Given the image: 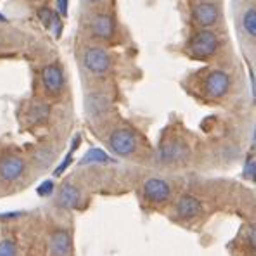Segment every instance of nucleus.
Instances as JSON below:
<instances>
[{
  "instance_id": "1",
  "label": "nucleus",
  "mask_w": 256,
  "mask_h": 256,
  "mask_svg": "<svg viewBox=\"0 0 256 256\" xmlns=\"http://www.w3.org/2000/svg\"><path fill=\"white\" fill-rule=\"evenodd\" d=\"M218 45H220V40H218L216 33L210 32V30H202L190 38L189 50L194 58L208 59L214 56V52L218 50Z\"/></svg>"
},
{
  "instance_id": "14",
  "label": "nucleus",
  "mask_w": 256,
  "mask_h": 256,
  "mask_svg": "<svg viewBox=\"0 0 256 256\" xmlns=\"http://www.w3.org/2000/svg\"><path fill=\"white\" fill-rule=\"evenodd\" d=\"M202 206L199 202V199L192 198V196H184L176 204V213L180 218H196L198 214H201Z\"/></svg>"
},
{
  "instance_id": "20",
  "label": "nucleus",
  "mask_w": 256,
  "mask_h": 256,
  "mask_svg": "<svg viewBox=\"0 0 256 256\" xmlns=\"http://www.w3.org/2000/svg\"><path fill=\"white\" fill-rule=\"evenodd\" d=\"M0 256H18L16 242L10 239L0 240Z\"/></svg>"
},
{
  "instance_id": "17",
  "label": "nucleus",
  "mask_w": 256,
  "mask_h": 256,
  "mask_svg": "<svg viewBox=\"0 0 256 256\" xmlns=\"http://www.w3.org/2000/svg\"><path fill=\"white\" fill-rule=\"evenodd\" d=\"M48 114H50V108L47 104H35V106L30 109L28 116H30V122L35 123V125H40V123H44L48 118Z\"/></svg>"
},
{
  "instance_id": "3",
  "label": "nucleus",
  "mask_w": 256,
  "mask_h": 256,
  "mask_svg": "<svg viewBox=\"0 0 256 256\" xmlns=\"http://www.w3.org/2000/svg\"><path fill=\"white\" fill-rule=\"evenodd\" d=\"M109 148L118 156H130L137 149V137L126 128H120V130L112 132L109 137Z\"/></svg>"
},
{
  "instance_id": "26",
  "label": "nucleus",
  "mask_w": 256,
  "mask_h": 256,
  "mask_svg": "<svg viewBox=\"0 0 256 256\" xmlns=\"http://www.w3.org/2000/svg\"><path fill=\"white\" fill-rule=\"evenodd\" d=\"M0 22H4V24H6V22H9V20H7V18L4 16L2 12H0Z\"/></svg>"
},
{
  "instance_id": "22",
  "label": "nucleus",
  "mask_w": 256,
  "mask_h": 256,
  "mask_svg": "<svg viewBox=\"0 0 256 256\" xmlns=\"http://www.w3.org/2000/svg\"><path fill=\"white\" fill-rule=\"evenodd\" d=\"M54 182L52 180H45V182L42 184V186L36 189V192H38V196H42V198H47V196H50L52 192H54Z\"/></svg>"
},
{
  "instance_id": "13",
  "label": "nucleus",
  "mask_w": 256,
  "mask_h": 256,
  "mask_svg": "<svg viewBox=\"0 0 256 256\" xmlns=\"http://www.w3.org/2000/svg\"><path fill=\"white\" fill-rule=\"evenodd\" d=\"M50 251L54 256L71 254V236L66 230H58L50 237Z\"/></svg>"
},
{
  "instance_id": "15",
  "label": "nucleus",
  "mask_w": 256,
  "mask_h": 256,
  "mask_svg": "<svg viewBox=\"0 0 256 256\" xmlns=\"http://www.w3.org/2000/svg\"><path fill=\"white\" fill-rule=\"evenodd\" d=\"M109 109V100L102 94H92L86 99V112L90 116H100Z\"/></svg>"
},
{
  "instance_id": "4",
  "label": "nucleus",
  "mask_w": 256,
  "mask_h": 256,
  "mask_svg": "<svg viewBox=\"0 0 256 256\" xmlns=\"http://www.w3.org/2000/svg\"><path fill=\"white\" fill-rule=\"evenodd\" d=\"M26 170L24 160H21L20 156H6L0 161V180L6 184L18 182Z\"/></svg>"
},
{
  "instance_id": "23",
  "label": "nucleus",
  "mask_w": 256,
  "mask_h": 256,
  "mask_svg": "<svg viewBox=\"0 0 256 256\" xmlns=\"http://www.w3.org/2000/svg\"><path fill=\"white\" fill-rule=\"evenodd\" d=\"M71 163H73V152H70V154H68L66 158H64V161H62V163H61V164H59V166H58V170H56V173H54V175H56V176H61L62 173L68 170V166H70Z\"/></svg>"
},
{
  "instance_id": "19",
  "label": "nucleus",
  "mask_w": 256,
  "mask_h": 256,
  "mask_svg": "<svg viewBox=\"0 0 256 256\" xmlns=\"http://www.w3.org/2000/svg\"><path fill=\"white\" fill-rule=\"evenodd\" d=\"M35 163L38 164V166H42V168H47L48 164L52 163V160H54V152H52L50 149H40V150H36L35 152Z\"/></svg>"
},
{
  "instance_id": "16",
  "label": "nucleus",
  "mask_w": 256,
  "mask_h": 256,
  "mask_svg": "<svg viewBox=\"0 0 256 256\" xmlns=\"http://www.w3.org/2000/svg\"><path fill=\"white\" fill-rule=\"evenodd\" d=\"M108 163H112L111 156L108 152H104L102 149L99 148H92L85 152V156L82 158L80 164L85 166V164H108Z\"/></svg>"
},
{
  "instance_id": "27",
  "label": "nucleus",
  "mask_w": 256,
  "mask_h": 256,
  "mask_svg": "<svg viewBox=\"0 0 256 256\" xmlns=\"http://www.w3.org/2000/svg\"><path fill=\"white\" fill-rule=\"evenodd\" d=\"M85 2H88V4H99V2H102V0H85Z\"/></svg>"
},
{
  "instance_id": "11",
  "label": "nucleus",
  "mask_w": 256,
  "mask_h": 256,
  "mask_svg": "<svg viewBox=\"0 0 256 256\" xmlns=\"http://www.w3.org/2000/svg\"><path fill=\"white\" fill-rule=\"evenodd\" d=\"M90 30H92V33L97 38L109 40L112 36V33H114V22L108 14H99L90 22Z\"/></svg>"
},
{
  "instance_id": "21",
  "label": "nucleus",
  "mask_w": 256,
  "mask_h": 256,
  "mask_svg": "<svg viewBox=\"0 0 256 256\" xmlns=\"http://www.w3.org/2000/svg\"><path fill=\"white\" fill-rule=\"evenodd\" d=\"M244 176L250 178L251 182H256V161L248 160L246 168H244Z\"/></svg>"
},
{
  "instance_id": "24",
  "label": "nucleus",
  "mask_w": 256,
  "mask_h": 256,
  "mask_svg": "<svg viewBox=\"0 0 256 256\" xmlns=\"http://www.w3.org/2000/svg\"><path fill=\"white\" fill-rule=\"evenodd\" d=\"M56 6H58V12L62 18H66L70 12V0H56Z\"/></svg>"
},
{
  "instance_id": "18",
  "label": "nucleus",
  "mask_w": 256,
  "mask_h": 256,
  "mask_svg": "<svg viewBox=\"0 0 256 256\" xmlns=\"http://www.w3.org/2000/svg\"><path fill=\"white\" fill-rule=\"evenodd\" d=\"M242 28L248 36L256 38V9H248L242 18Z\"/></svg>"
},
{
  "instance_id": "6",
  "label": "nucleus",
  "mask_w": 256,
  "mask_h": 256,
  "mask_svg": "<svg viewBox=\"0 0 256 256\" xmlns=\"http://www.w3.org/2000/svg\"><path fill=\"white\" fill-rule=\"evenodd\" d=\"M228 88H230V78H228V74L224 73V71H213V73L206 78L204 90H206V96L212 97V99H220V97H224L225 94L228 92Z\"/></svg>"
},
{
  "instance_id": "7",
  "label": "nucleus",
  "mask_w": 256,
  "mask_h": 256,
  "mask_svg": "<svg viewBox=\"0 0 256 256\" xmlns=\"http://www.w3.org/2000/svg\"><path fill=\"white\" fill-rule=\"evenodd\" d=\"M192 14H194V20L199 26L210 28V26H214L218 22L220 9H218V6H214L212 2H199L198 6L194 7Z\"/></svg>"
},
{
  "instance_id": "5",
  "label": "nucleus",
  "mask_w": 256,
  "mask_h": 256,
  "mask_svg": "<svg viewBox=\"0 0 256 256\" xmlns=\"http://www.w3.org/2000/svg\"><path fill=\"white\" fill-rule=\"evenodd\" d=\"M42 84L48 94L58 96L64 88V71L59 64H48L42 70Z\"/></svg>"
},
{
  "instance_id": "9",
  "label": "nucleus",
  "mask_w": 256,
  "mask_h": 256,
  "mask_svg": "<svg viewBox=\"0 0 256 256\" xmlns=\"http://www.w3.org/2000/svg\"><path fill=\"white\" fill-rule=\"evenodd\" d=\"M189 154V149L184 142H168L163 144L160 149V160L163 163H176V161H184Z\"/></svg>"
},
{
  "instance_id": "2",
  "label": "nucleus",
  "mask_w": 256,
  "mask_h": 256,
  "mask_svg": "<svg viewBox=\"0 0 256 256\" xmlns=\"http://www.w3.org/2000/svg\"><path fill=\"white\" fill-rule=\"evenodd\" d=\"M84 64L86 71L97 74V76H102L111 70V56L100 47H90L84 54Z\"/></svg>"
},
{
  "instance_id": "25",
  "label": "nucleus",
  "mask_w": 256,
  "mask_h": 256,
  "mask_svg": "<svg viewBox=\"0 0 256 256\" xmlns=\"http://www.w3.org/2000/svg\"><path fill=\"white\" fill-rule=\"evenodd\" d=\"M250 240L256 246V227H253V228L250 230Z\"/></svg>"
},
{
  "instance_id": "10",
  "label": "nucleus",
  "mask_w": 256,
  "mask_h": 256,
  "mask_svg": "<svg viewBox=\"0 0 256 256\" xmlns=\"http://www.w3.org/2000/svg\"><path fill=\"white\" fill-rule=\"evenodd\" d=\"M38 20L42 21V24L56 36V38H61L62 30H64L61 14L48 9V7H42V9H38Z\"/></svg>"
},
{
  "instance_id": "8",
  "label": "nucleus",
  "mask_w": 256,
  "mask_h": 256,
  "mask_svg": "<svg viewBox=\"0 0 256 256\" xmlns=\"http://www.w3.org/2000/svg\"><path fill=\"white\" fill-rule=\"evenodd\" d=\"M170 186L163 178H149L144 184V196L150 202H164L170 198Z\"/></svg>"
},
{
  "instance_id": "12",
  "label": "nucleus",
  "mask_w": 256,
  "mask_h": 256,
  "mask_svg": "<svg viewBox=\"0 0 256 256\" xmlns=\"http://www.w3.org/2000/svg\"><path fill=\"white\" fill-rule=\"evenodd\" d=\"M59 204L66 210H74L80 206V201H82V194L73 184H64L59 190V198H58Z\"/></svg>"
}]
</instances>
